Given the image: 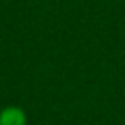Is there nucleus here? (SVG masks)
<instances>
[{"label": "nucleus", "mask_w": 125, "mask_h": 125, "mask_svg": "<svg viewBox=\"0 0 125 125\" xmlns=\"http://www.w3.org/2000/svg\"><path fill=\"white\" fill-rule=\"evenodd\" d=\"M28 115L21 106H5L0 110V125H26Z\"/></svg>", "instance_id": "f257e3e1"}]
</instances>
